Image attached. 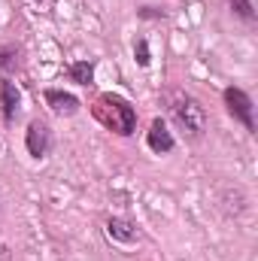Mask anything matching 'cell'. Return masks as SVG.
Masks as SVG:
<instances>
[{
  "mask_svg": "<svg viewBox=\"0 0 258 261\" xmlns=\"http://www.w3.org/2000/svg\"><path fill=\"white\" fill-rule=\"evenodd\" d=\"M94 116H97V122H104L110 130H116L122 137L134 134V128H137L134 107H131L128 100H122L119 94H100L97 103H94Z\"/></svg>",
  "mask_w": 258,
  "mask_h": 261,
  "instance_id": "6da1fadb",
  "label": "cell"
},
{
  "mask_svg": "<svg viewBox=\"0 0 258 261\" xmlns=\"http://www.w3.org/2000/svg\"><path fill=\"white\" fill-rule=\"evenodd\" d=\"M18 103H21L18 88H15L9 79H3V82H0V107H3V119H6V122H12V119H15Z\"/></svg>",
  "mask_w": 258,
  "mask_h": 261,
  "instance_id": "52a82bcc",
  "label": "cell"
},
{
  "mask_svg": "<svg viewBox=\"0 0 258 261\" xmlns=\"http://www.w3.org/2000/svg\"><path fill=\"white\" fill-rule=\"evenodd\" d=\"M24 146H28V152L34 158L49 155V149H52V130H49V125L46 122H31L28 134H24Z\"/></svg>",
  "mask_w": 258,
  "mask_h": 261,
  "instance_id": "277c9868",
  "label": "cell"
},
{
  "mask_svg": "<svg viewBox=\"0 0 258 261\" xmlns=\"http://www.w3.org/2000/svg\"><path fill=\"white\" fill-rule=\"evenodd\" d=\"M228 3L234 6V12H237L240 18H252V15H255V12H252V3H249V0H228Z\"/></svg>",
  "mask_w": 258,
  "mask_h": 261,
  "instance_id": "8fae6325",
  "label": "cell"
},
{
  "mask_svg": "<svg viewBox=\"0 0 258 261\" xmlns=\"http://www.w3.org/2000/svg\"><path fill=\"white\" fill-rule=\"evenodd\" d=\"M225 103H228V113H231L237 122H243V125H246V130H255L252 100H249V94H246V91H240V88H228V91H225Z\"/></svg>",
  "mask_w": 258,
  "mask_h": 261,
  "instance_id": "3957f363",
  "label": "cell"
},
{
  "mask_svg": "<svg viewBox=\"0 0 258 261\" xmlns=\"http://www.w3.org/2000/svg\"><path fill=\"white\" fill-rule=\"evenodd\" d=\"M149 149L158 152V155H164V152L173 149V134L167 130V125H164L161 119H155L152 128H149Z\"/></svg>",
  "mask_w": 258,
  "mask_h": 261,
  "instance_id": "5b68a950",
  "label": "cell"
},
{
  "mask_svg": "<svg viewBox=\"0 0 258 261\" xmlns=\"http://www.w3.org/2000/svg\"><path fill=\"white\" fill-rule=\"evenodd\" d=\"M15 67H18V52H15V49H3V52H0V70L9 73V70H15Z\"/></svg>",
  "mask_w": 258,
  "mask_h": 261,
  "instance_id": "30bf717a",
  "label": "cell"
},
{
  "mask_svg": "<svg viewBox=\"0 0 258 261\" xmlns=\"http://www.w3.org/2000/svg\"><path fill=\"white\" fill-rule=\"evenodd\" d=\"M170 113H173V122L189 137H200L207 130V110L200 107V100H194L192 94H176Z\"/></svg>",
  "mask_w": 258,
  "mask_h": 261,
  "instance_id": "7a4b0ae2",
  "label": "cell"
},
{
  "mask_svg": "<svg viewBox=\"0 0 258 261\" xmlns=\"http://www.w3.org/2000/svg\"><path fill=\"white\" fill-rule=\"evenodd\" d=\"M37 3H43V0H37Z\"/></svg>",
  "mask_w": 258,
  "mask_h": 261,
  "instance_id": "4fadbf2b",
  "label": "cell"
},
{
  "mask_svg": "<svg viewBox=\"0 0 258 261\" xmlns=\"http://www.w3.org/2000/svg\"><path fill=\"white\" fill-rule=\"evenodd\" d=\"M107 237L110 240H116V243H137V228H134V222H128V219H110L107 222Z\"/></svg>",
  "mask_w": 258,
  "mask_h": 261,
  "instance_id": "8992f818",
  "label": "cell"
},
{
  "mask_svg": "<svg viewBox=\"0 0 258 261\" xmlns=\"http://www.w3.org/2000/svg\"><path fill=\"white\" fill-rule=\"evenodd\" d=\"M137 61H140V67H149V46H146V40H137Z\"/></svg>",
  "mask_w": 258,
  "mask_h": 261,
  "instance_id": "7c38bea8",
  "label": "cell"
},
{
  "mask_svg": "<svg viewBox=\"0 0 258 261\" xmlns=\"http://www.w3.org/2000/svg\"><path fill=\"white\" fill-rule=\"evenodd\" d=\"M70 79L79 82V85H91V79H94V67L88 64V61H76V64H70Z\"/></svg>",
  "mask_w": 258,
  "mask_h": 261,
  "instance_id": "9c48e42d",
  "label": "cell"
},
{
  "mask_svg": "<svg viewBox=\"0 0 258 261\" xmlns=\"http://www.w3.org/2000/svg\"><path fill=\"white\" fill-rule=\"evenodd\" d=\"M46 103H49L58 116H73V113L79 110V100H76L73 94H67V91H58V88L46 91Z\"/></svg>",
  "mask_w": 258,
  "mask_h": 261,
  "instance_id": "ba28073f",
  "label": "cell"
}]
</instances>
